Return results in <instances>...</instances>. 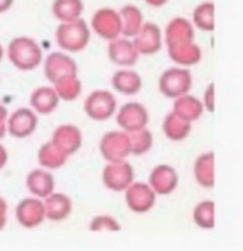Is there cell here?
I'll list each match as a JSON object with an SVG mask.
<instances>
[{
    "mask_svg": "<svg viewBox=\"0 0 243 251\" xmlns=\"http://www.w3.org/2000/svg\"><path fill=\"white\" fill-rule=\"evenodd\" d=\"M191 86V74L181 69H169L163 74L161 79V91L168 97H178L188 92Z\"/></svg>",
    "mask_w": 243,
    "mask_h": 251,
    "instance_id": "1",
    "label": "cell"
},
{
    "mask_svg": "<svg viewBox=\"0 0 243 251\" xmlns=\"http://www.w3.org/2000/svg\"><path fill=\"white\" fill-rule=\"evenodd\" d=\"M112 84L119 92L123 94H136L141 87V79L136 72H117L114 74Z\"/></svg>",
    "mask_w": 243,
    "mask_h": 251,
    "instance_id": "12",
    "label": "cell"
},
{
    "mask_svg": "<svg viewBox=\"0 0 243 251\" xmlns=\"http://www.w3.org/2000/svg\"><path fill=\"white\" fill-rule=\"evenodd\" d=\"M151 184L160 194H168L176 188L178 174L169 166H158L151 174Z\"/></svg>",
    "mask_w": 243,
    "mask_h": 251,
    "instance_id": "5",
    "label": "cell"
},
{
    "mask_svg": "<svg viewBox=\"0 0 243 251\" xmlns=\"http://www.w3.org/2000/svg\"><path fill=\"white\" fill-rule=\"evenodd\" d=\"M194 22L198 27L205 30L213 29V5L212 3H203L198 5L196 12H194Z\"/></svg>",
    "mask_w": 243,
    "mask_h": 251,
    "instance_id": "15",
    "label": "cell"
},
{
    "mask_svg": "<svg viewBox=\"0 0 243 251\" xmlns=\"http://www.w3.org/2000/svg\"><path fill=\"white\" fill-rule=\"evenodd\" d=\"M212 156L213 154H205L201 159L196 161V168H201V173H196V179L200 181L201 186H206V188H212L215 184L213 183V173L210 171L212 169Z\"/></svg>",
    "mask_w": 243,
    "mask_h": 251,
    "instance_id": "14",
    "label": "cell"
},
{
    "mask_svg": "<svg viewBox=\"0 0 243 251\" xmlns=\"http://www.w3.org/2000/svg\"><path fill=\"white\" fill-rule=\"evenodd\" d=\"M116 100L109 92H94L86 100V112L91 119L104 121L114 112Z\"/></svg>",
    "mask_w": 243,
    "mask_h": 251,
    "instance_id": "2",
    "label": "cell"
},
{
    "mask_svg": "<svg viewBox=\"0 0 243 251\" xmlns=\"http://www.w3.org/2000/svg\"><path fill=\"white\" fill-rule=\"evenodd\" d=\"M37 117L29 109H19L10 117L9 123V132L15 137H26L30 136L35 129Z\"/></svg>",
    "mask_w": 243,
    "mask_h": 251,
    "instance_id": "3",
    "label": "cell"
},
{
    "mask_svg": "<svg viewBox=\"0 0 243 251\" xmlns=\"http://www.w3.org/2000/svg\"><path fill=\"white\" fill-rule=\"evenodd\" d=\"M30 102L39 112L46 114V112H51L57 107V94L51 87H40L32 94Z\"/></svg>",
    "mask_w": 243,
    "mask_h": 251,
    "instance_id": "9",
    "label": "cell"
},
{
    "mask_svg": "<svg viewBox=\"0 0 243 251\" xmlns=\"http://www.w3.org/2000/svg\"><path fill=\"white\" fill-rule=\"evenodd\" d=\"M27 186L37 196H49V193L54 188V179L44 171H34L27 177Z\"/></svg>",
    "mask_w": 243,
    "mask_h": 251,
    "instance_id": "11",
    "label": "cell"
},
{
    "mask_svg": "<svg viewBox=\"0 0 243 251\" xmlns=\"http://www.w3.org/2000/svg\"><path fill=\"white\" fill-rule=\"evenodd\" d=\"M44 211L51 220H62L71 213V201L64 194H51Z\"/></svg>",
    "mask_w": 243,
    "mask_h": 251,
    "instance_id": "10",
    "label": "cell"
},
{
    "mask_svg": "<svg viewBox=\"0 0 243 251\" xmlns=\"http://www.w3.org/2000/svg\"><path fill=\"white\" fill-rule=\"evenodd\" d=\"M0 59H2V47H0Z\"/></svg>",
    "mask_w": 243,
    "mask_h": 251,
    "instance_id": "18",
    "label": "cell"
},
{
    "mask_svg": "<svg viewBox=\"0 0 243 251\" xmlns=\"http://www.w3.org/2000/svg\"><path fill=\"white\" fill-rule=\"evenodd\" d=\"M126 201L128 206L131 208V211L144 213L149 211V208L155 204V194L149 191L144 184H136L128 191Z\"/></svg>",
    "mask_w": 243,
    "mask_h": 251,
    "instance_id": "4",
    "label": "cell"
},
{
    "mask_svg": "<svg viewBox=\"0 0 243 251\" xmlns=\"http://www.w3.org/2000/svg\"><path fill=\"white\" fill-rule=\"evenodd\" d=\"M131 179V171H129V166H109L108 169H104V184L109 186L111 189H119L126 188Z\"/></svg>",
    "mask_w": 243,
    "mask_h": 251,
    "instance_id": "8",
    "label": "cell"
},
{
    "mask_svg": "<svg viewBox=\"0 0 243 251\" xmlns=\"http://www.w3.org/2000/svg\"><path fill=\"white\" fill-rule=\"evenodd\" d=\"M5 161H7V152H5V149L0 146V168L5 164Z\"/></svg>",
    "mask_w": 243,
    "mask_h": 251,
    "instance_id": "17",
    "label": "cell"
},
{
    "mask_svg": "<svg viewBox=\"0 0 243 251\" xmlns=\"http://www.w3.org/2000/svg\"><path fill=\"white\" fill-rule=\"evenodd\" d=\"M10 59L14 60V64L19 69H26V71H30V69L37 67L40 62V50L37 49L35 44H32L29 47V50L24 52L15 46V42L10 44Z\"/></svg>",
    "mask_w": 243,
    "mask_h": 251,
    "instance_id": "7",
    "label": "cell"
},
{
    "mask_svg": "<svg viewBox=\"0 0 243 251\" xmlns=\"http://www.w3.org/2000/svg\"><path fill=\"white\" fill-rule=\"evenodd\" d=\"M44 206L39 203V201L34 200H26L19 204L17 208V218L22 226H27V228H32V226L40 225L44 218Z\"/></svg>",
    "mask_w": 243,
    "mask_h": 251,
    "instance_id": "6",
    "label": "cell"
},
{
    "mask_svg": "<svg viewBox=\"0 0 243 251\" xmlns=\"http://www.w3.org/2000/svg\"><path fill=\"white\" fill-rule=\"evenodd\" d=\"M213 84H210L208 89H206V99H205V106L206 109H208L210 112H213V109H215V104H213Z\"/></svg>",
    "mask_w": 243,
    "mask_h": 251,
    "instance_id": "16",
    "label": "cell"
},
{
    "mask_svg": "<svg viewBox=\"0 0 243 251\" xmlns=\"http://www.w3.org/2000/svg\"><path fill=\"white\" fill-rule=\"evenodd\" d=\"M194 221L201 228H213L215 226V204L212 201H203L194 208Z\"/></svg>",
    "mask_w": 243,
    "mask_h": 251,
    "instance_id": "13",
    "label": "cell"
}]
</instances>
